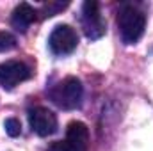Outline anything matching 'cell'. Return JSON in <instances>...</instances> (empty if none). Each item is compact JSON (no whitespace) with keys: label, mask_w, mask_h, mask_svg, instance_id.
<instances>
[{"label":"cell","mask_w":153,"mask_h":151,"mask_svg":"<svg viewBox=\"0 0 153 151\" xmlns=\"http://www.w3.org/2000/svg\"><path fill=\"white\" fill-rule=\"evenodd\" d=\"M117 27L125 44H135L146 29V16L135 5H123L117 14Z\"/></svg>","instance_id":"1"},{"label":"cell","mask_w":153,"mask_h":151,"mask_svg":"<svg viewBox=\"0 0 153 151\" xmlns=\"http://www.w3.org/2000/svg\"><path fill=\"white\" fill-rule=\"evenodd\" d=\"M50 98L57 107H61L64 110L78 109L82 105V98H84L82 82L76 76H66L64 80H61L57 85H53L50 89Z\"/></svg>","instance_id":"2"},{"label":"cell","mask_w":153,"mask_h":151,"mask_svg":"<svg viewBox=\"0 0 153 151\" xmlns=\"http://www.w3.org/2000/svg\"><path fill=\"white\" fill-rule=\"evenodd\" d=\"M78 44V36L76 30L70 25H57L50 38H48V46L55 55H68L71 53Z\"/></svg>","instance_id":"4"},{"label":"cell","mask_w":153,"mask_h":151,"mask_svg":"<svg viewBox=\"0 0 153 151\" xmlns=\"http://www.w3.org/2000/svg\"><path fill=\"white\" fill-rule=\"evenodd\" d=\"M4 128H5V133H7L9 137H18V135L22 133V123H20L16 117H9V119H5Z\"/></svg>","instance_id":"9"},{"label":"cell","mask_w":153,"mask_h":151,"mask_svg":"<svg viewBox=\"0 0 153 151\" xmlns=\"http://www.w3.org/2000/svg\"><path fill=\"white\" fill-rule=\"evenodd\" d=\"M46 151H73V148H71L66 141H53V142L46 148Z\"/></svg>","instance_id":"11"},{"label":"cell","mask_w":153,"mask_h":151,"mask_svg":"<svg viewBox=\"0 0 153 151\" xmlns=\"http://www.w3.org/2000/svg\"><path fill=\"white\" fill-rule=\"evenodd\" d=\"M73 151H85L89 144V128L82 121H71L66 128V139H64Z\"/></svg>","instance_id":"7"},{"label":"cell","mask_w":153,"mask_h":151,"mask_svg":"<svg viewBox=\"0 0 153 151\" xmlns=\"http://www.w3.org/2000/svg\"><path fill=\"white\" fill-rule=\"evenodd\" d=\"M36 9L30 5V4H27V2H22V4H18L16 7H14V11H13V16H11V23H13V27L16 29V30H20V32H25L30 25H32V21L36 20Z\"/></svg>","instance_id":"8"},{"label":"cell","mask_w":153,"mask_h":151,"mask_svg":"<svg viewBox=\"0 0 153 151\" xmlns=\"http://www.w3.org/2000/svg\"><path fill=\"white\" fill-rule=\"evenodd\" d=\"M66 4H48L45 5V16H53L59 9H62Z\"/></svg>","instance_id":"12"},{"label":"cell","mask_w":153,"mask_h":151,"mask_svg":"<svg viewBox=\"0 0 153 151\" xmlns=\"http://www.w3.org/2000/svg\"><path fill=\"white\" fill-rule=\"evenodd\" d=\"M32 76L30 68L22 61H5L0 64V85L4 89H14L18 84Z\"/></svg>","instance_id":"6"},{"label":"cell","mask_w":153,"mask_h":151,"mask_svg":"<svg viewBox=\"0 0 153 151\" xmlns=\"http://www.w3.org/2000/svg\"><path fill=\"white\" fill-rule=\"evenodd\" d=\"M29 124L32 132H36L39 137H48L57 132L59 121L57 115L46 107H34L29 110Z\"/></svg>","instance_id":"5"},{"label":"cell","mask_w":153,"mask_h":151,"mask_svg":"<svg viewBox=\"0 0 153 151\" xmlns=\"http://www.w3.org/2000/svg\"><path fill=\"white\" fill-rule=\"evenodd\" d=\"M16 46V38L11 32L0 30V52H9Z\"/></svg>","instance_id":"10"},{"label":"cell","mask_w":153,"mask_h":151,"mask_svg":"<svg viewBox=\"0 0 153 151\" xmlns=\"http://www.w3.org/2000/svg\"><path fill=\"white\" fill-rule=\"evenodd\" d=\"M82 29L89 39H100L107 32V25L103 21L100 4L96 0H87L82 5Z\"/></svg>","instance_id":"3"}]
</instances>
